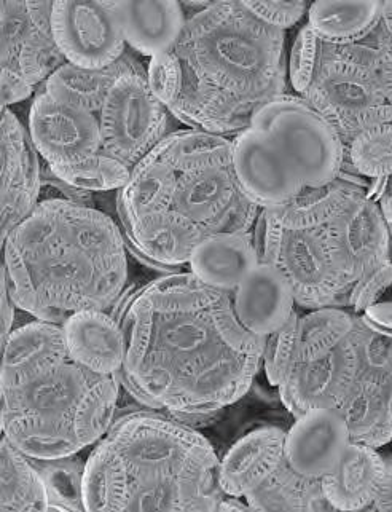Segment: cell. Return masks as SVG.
<instances>
[{
	"label": "cell",
	"instance_id": "obj_23",
	"mask_svg": "<svg viewBox=\"0 0 392 512\" xmlns=\"http://www.w3.org/2000/svg\"><path fill=\"white\" fill-rule=\"evenodd\" d=\"M138 71H146V67L128 53L104 69H83L66 63L45 82L44 90L59 103L95 114L101 112L115 83L123 75Z\"/></svg>",
	"mask_w": 392,
	"mask_h": 512
},
{
	"label": "cell",
	"instance_id": "obj_36",
	"mask_svg": "<svg viewBox=\"0 0 392 512\" xmlns=\"http://www.w3.org/2000/svg\"><path fill=\"white\" fill-rule=\"evenodd\" d=\"M243 4L255 18L281 31L295 26L310 8L306 2H243Z\"/></svg>",
	"mask_w": 392,
	"mask_h": 512
},
{
	"label": "cell",
	"instance_id": "obj_5",
	"mask_svg": "<svg viewBox=\"0 0 392 512\" xmlns=\"http://www.w3.org/2000/svg\"><path fill=\"white\" fill-rule=\"evenodd\" d=\"M220 460L201 433L158 412L112 423L87 458V511H217Z\"/></svg>",
	"mask_w": 392,
	"mask_h": 512
},
{
	"label": "cell",
	"instance_id": "obj_28",
	"mask_svg": "<svg viewBox=\"0 0 392 512\" xmlns=\"http://www.w3.org/2000/svg\"><path fill=\"white\" fill-rule=\"evenodd\" d=\"M343 146L342 171L338 178L367 190L372 179L392 176V123L367 128Z\"/></svg>",
	"mask_w": 392,
	"mask_h": 512
},
{
	"label": "cell",
	"instance_id": "obj_29",
	"mask_svg": "<svg viewBox=\"0 0 392 512\" xmlns=\"http://www.w3.org/2000/svg\"><path fill=\"white\" fill-rule=\"evenodd\" d=\"M2 497L0 511H47V495L39 471L32 458L16 449L2 436Z\"/></svg>",
	"mask_w": 392,
	"mask_h": 512
},
{
	"label": "cell",
	"instance_id": "obj_1",
	"mask_svg": "<svg viewBox=\"0 0 392 512\" xmlns=\"http://www.w3.org/2000/svg\"><path fill=\"white\" fill-rule=\"evenodd\" d=\"M230 292L176 272L117 300L126 339L120 382L169 414H211L240 401L263 363L265 340L247 331Z\"/></svg>",
	"mask_w": 392,
	"mask_h": 512
},
{
	"label": "cell",
	"instance_id": "obj_18",
	"mask_svg": "<svg viewBox=\"0 0 392 512\" xmlns=\"http://www.w3.org/2000/svg\"><path fill=\"white\" fill-rule=\"evenodd\" d=\"M286 433L278 426H262L235 442L220 460V489L228 497L246 498L259 489L286 458Z\"/></svg>",
	"mask_w": 392,
	"mask_h": 512
},
{
	"label": "cell",
	"instance_id": "obj_43",
	"mask_svg": "<svg viewBox=\"0 0 392 512\" xmlns=\"http://www.w3.org/2000/svg\"><path fill=\"white\" fill-rule=\"evenodd\" d=\"M381 26L392 39V2H381Z\"/></svg>",
	"mask_w": 392,
	"mask_h": 512
},
{
	"label": "cell",
	"instance_id": "obj_13",
	"mask_svg": "<svg viewBox=\"0 0 392 512\" xmlns=\"http://www.w3.org/2000/svg\"><path fill=\"white\" fill-rule=\"evenodd\" d=\"M335 262L351 291L365 273L391 259V233L377 201L367 190L357 193L334 221L327 224Z\"/></svg>",
	"mask_w": 392,
	"mask_h": 512
},
{
	"label": "cell",
	"instance_id": "obj_24",
	"mask_svg": "<svg viewBox=\"0 0 392 512\" xmlns=\"http://www.w3.org/2000/svg\"><path fill=\"white\" fill-rule=\"evenodd\" d=\"M243 500L251 511L313 512L334 509L324 497L321 479L298 474L286 458L259 489Z\"/></svg>",
	"mask_w": 392,
	"mask_h": 512
},
{
	"label": "cell",
	"instance_id": "obj_3",
	"mask_svg": "<svg viewBox=\"0 0 392 512\" xmlns=\"http://www.w3.org/2000/svg\"><path fill=\"white\" fill-rule=\"evenodd\" d=\"M2 436L31 458L93 446L114 423L120 374L90 371L69 355L63 326L37 320L2 343Z\"/></svg>",
	"mask_w": 392,
	"mask_h": 512
},
{
	"label": "cell",
	"instance_id": "obj_30",
	"mask_svg": "<svg viewBox=\"0 0 392 512\" xmlns=\"http://www.w3.org/2000/svg\"><path fill=\"white\" fill-rule=\"evenodd\" d=\"M47 495V511H87L83 485L87 460L79 453L61 458H32Z\"/></svg>",
	"mask_w": 392,
	"mask_h": 512
},
{
	"label": "cell",
	"instance_id": "obj_25",
	"mask_svg": "<svg viewBox=\"0 0 392 512\" xmlns=\"http://www.w3.org/2000/svg\"><path fill=\"white\" fill-rule=\"evenodd\" d=\"M364 190L353 182L337 178L326 186L306 187L284 205L267 209L283 229H313L334 221L349 201Z\"/></svg>",
	"mask_w": 392,
	"mask_h": 512
},
{
	"label": "cell",
	"instance_id": "obj_41",
	"mask_svg": "<svg viewBox=\"0 0 392 512\" xmlns=\"http://www.w3.org/2000/svg\"><path fill=\"white\" fill-rule=\"evenodd\" d=\"M372 508L377 511L392 512V463H388L386 466L385 477H383L380 492L373 501Z\"/></svg>",
	"mask_w": 392,
	"mask_h": 512
},
{
	"label": "cell",
	"instance_id": "obj_31",
	"mask_svg": "<svg viewBox=\"0 0 392 512\" xmlns=\"http://www.w3.org/2000/svg\"><path fill=\"white\" fill-rule=\"evenodd\" d=\"M50 170L56 178L69 186L88 190V192L120 190L131 178V170L125 163L101 152L74 165L56 166V168L50 166Z\"/></svg>",
	"mask_w": 392,
	"mask_h": 512
},
{
	"label": "cell",
	"instance_id": "obj_4",
	"mask_svg": "<svg viewBox=\"0 0 392 512\" xmlns=\"http://www.w3.org/2000/svg\"><path fill=\"white\" fill-rule=\"evenodd\" d=\"M286 34L255 18L243 2H211L189 16L173 48L184 72L168 111L192 130L235 138L263 104L284 95Z\"/></svg>",
	"mask_w": 392,
	"mask_h": 512
},
{
	"label": "cell",
	"instance_id": "obj_2",
	"mask_svg": "<svg viewBox=\"0 0 392 512\" xmlns=\"http://www.w3.org/2000/svg\"><path fill=\"white\" fill-rule=\"evenodd\" d=\"M16 308L63 326L85 310L110 312L128 280L123 230L101 209L45 198L2 241Z\"/></svg>",
	"mask_w": 392,
	"mask_h": 512
},
{
	"label": "cell",
	"instance_id": "obj_33",
	"mask_svg": "<svg viewBox=\"0 0 392 512\" xmlns=\"http://www.w3.org/2000/svg\"><path fill=\"white\" fill-rule=\"evenodd\" d=\"M319 53H321V40L306 23L295 37L291 50V61L287 66V75H289L292 88L297 91L298 96L305 95L313 82L314 71L318 67Z\"/></svg>",
	"mask_w": 392,
	"mask_h": 512
},
{
	"label": "cell",
	"instance_id": "obj_9",
	"mask_svg": "<svg viewBox=\"0 0 392 512\" xmlns=\"http://www.w3.org/2000/svg\"><path fill=\"white\" fill-rule=\"evenodd\" d=\"M168 112L150 90L147 69L123 75L99 112L101 154L133 171L165 138Z\"/></svg>",
	"mask_w": 392,
	"mask_h": 512
},
{
	"label": "cell",
	"instance_id": "obj_35",
	"mask_svg": "<svg viewBox=\"0 0 392 512\" xmlns=\"http://www.w3.org/2000/svg\"><path fill=\"white\" fill-rule=\"evenodd\" d=\"M392 286V259L365 273L354 284L349 294V308L356 315H362L367 308L380 302V297Z\"/></svg>",
	"mask_w": 392,
	"mask_h": 512
},
{
	"label": "cell",
	"instance_id": "obj_19",
	"mask_svg": "<svg viewBox=\"0 0 392 512\" xmlns=\"http://www.w3.org/2000/svg\"><path fill=\"white\" fill-rule=\"evenodd\" d=\"M388 461L377 447L351 442L335 468L322 477L324 497L337 511L372 508L380 492Z\"/></svg>",
	"mask_w": 392,
	"mask_h": 512
},
{
	"label": "cell",
	"instance_id": "obj_21",
	"mask_svg": "<svg viewBox=\"0 0 392 512\" xmlns=\"http://www.w3.org/2000/svg\"><path fill=\"white\" fill-rule=\"evenodd\" d=\"M259 265L252 233H220L196 246L190 273L209 288L233 292Z\"/></svg>",
	"mask_w": 392,
	"mask_h": 512
},
{
	"label": "cell",
	"instance_id": "obj_6",
	"mask_svg": "<svg viewBox=\"0 0 392 512\" xmlns=\"http://www.w3.org/2000/svg\"><path fill=\"white\" fill-rule=\"evenodd\" d=\"M249 127L295 193L326 186L342 171L340 134L303 96L284 93L270 99L257 109Z\"/></svg>",
	"mask_w": 392,
	"mask_h": 512
},
{
	"label": "cell",
	"instance_id": "obj_40",
	"mask_svg": "<svg viewBox=\"0 0 392 512\" xmlns=\"http://www.w3.org/2000/svg\"><path fill=\"white\" fill-rule=\"evenodd\" d=\"M15 307L10 291H8L7 278L2 273V343L10 337L15 323Z\"/></svg>",
	"mask_w": 392,
	"mask_h": 512
},
{
	"label": "cell",
	"instance_id": "obj_34",
	"mask_svg": "<svg viewBox=\"0 0 392 512\" xmlns=\"http://www.w3.org/2000/svg\"><path fill=\"white\" fill-rule=\"evenodd\" d=\"M147 82L153 96L169 109L181 95L184 83V72L179 58L173 52L150 58Z\"/></svg>",
	"mask_w": 392,
	"mask_h": 512
},
{
	"label": "cell",
	"instance_id": "obj_11",
	"mask_svg": "<svg viewBox=\"0 0 392 512\" xmlns=\"http://www.w3.org/2000/svg\"><path fill=\"white\" fill-rule=\"evenodd\" d=\"M53 2H2V72L36 87L67 63L51 24Z\"/></svg>",
	"mask_w": 392,
	"mask_h": 512
},
{
	"label": "cell",
	"instance_id": "obj_39",
	"mask_svg": "<svg viewBox=\"0 0 392 512\" xmlns=\"http://www.w3.org/2000/svg\"><path fill=\"white\" fill-rule=\"evenodd\" d=\"M365 323L375 331L392 337V302H378L362 313Z\"/></svg>",
	"mask_w": 392,
	"mask_h": 512
},
{
	"label": "cell",
	"instance_id": "obj_8",
	"mask_svg": "<svg viewBox=\"0 0 392 512\" xmlns=\"http://www.w3.org/2000/svg\"><path fill=\"white\" fill-rule=\"evenodd\" d=\"M359 372L340 407L351 441L381 447L392 441V337L375 331L354 313Z\"/></svg>",
	"mask_w": 392,
	"mask_h": 512
},
{
	"label": "cell",
	"instance_id": "obj_38",
	"mask_svg": "<svg viewBox=\"0 0 392 512\" xmlns=\"http://www.w3.org/2000/svg\"><path fill=\"white\" fill-rule=\"evenodd\" d=\"M0 79H2V111L32 95L34 87L18 75L2 72Z\"/></svg>",
	"mask_w": 392,
	"mask_h": 512
},
{
	"label": "cell",
	"instance_id": "obj_27",
	"mask_svg": "<svg viewBox=\"0 0 392 512\" xmlns=\"http://www.w3.org/2000/svg\"><path fill=\"white\" fill-rule=\"evenodd\" d=\"M147 157L176 171L233 166V139L203 130L176 131L166 134Z\"/></svg>",
	"mask_w": 392,
	"mask_h": 512
},
{
	"label": "cell",
	"instance_id": "obj_20",
	"mask_svg": "<svg viewBox=\"0 0 392 512\" xmlns=\"http://www.w3.org/2000/svg\"><path fill=\"white\" fill-rule=\"evenodd\" d=\"M67 351L74 361L98 374H120L125 364L126 339L122 324L109 312L85 310L63 324Z\"/></svg>",
	"mask_w": 392,
	"mask_h": 512
},
{
	"label": "cell",
	"instance_id": "obj_10",
	"mask_svg": "<svg viewBox=\"0 0 392 512\" xmlns=\"http://www.w3.org/2000/svg\"><path fill=\"white\" fill-rule=\"evenodd\" d=\"M276 267L291 284L302 308L349 307V291L335 262L327 225L313 229H284Z\"/></svg>",
	"mask_w": 392,
	"mask_h": 512
},
{
	"label": "cell",
	"instance_id": "obj_17",
	"mask_svg": "<svg viewBox=\"0 0 392 512\" xmlns=\"http://www.w3.org/2000/svg\"><path fill=\"white\" fill-rule=\"evenodd\" d=\"M233 310L247 331L267 339L295 312L291 284L275 265L259 264L233 291Z\"/></svg>",
	"mask_w": 392,
	"mask_h": 512
},
{
	"label": "cell",
	"instance_id": "obj_37",
	"mask_svg": "<svg viewBox=\"0 0 392 512\" xmlns=\"http://www.w3.org/2000/svg\"><path fill=\"white\" fill-rule=\"evenodd\" d=\"M369 39L377 48L378 64H380V77L386 98L392 106V39L385 28L378 24L377 29L370 34Z\"/></svg>",
	"mask_w": 392,
	"mask_h": 512
},
{
	"label": "cell",
	"instance_id": "obj_7",
	"mask_svg": "<svg viewBox=\"0 0 392 512\" xmlns=\"http://www.w3.org/2000/svg\"><path fill=\"white\" fill-rule=\"evenodd\" d=\"M303 98L334 127L343 144L367 128L392 123L377 48L369 37L349 45L321 42L318 67Z\"/></svg>",
	"mask_w": 392,
	"mask_h": 512
},
{
	"label": "cell",
	"instance_id": "obj_16",
	"mask_svg": "<svg viewBox=\"0 0 392 512\" xmlns=\"http://www.w3.org/2000/svg\"><path fill=\"white\" fill-rule=\"evenodd\" d=\"M351 442L348 423L338 410L311 409L297 417L287 431L284 455L298 474L322 479L335 468Z\"/></svg>",
	"mask_w": 392,
	"mask_h": 512
},
{
	"label": "cell",
	"instance_id": "obj_12",
	"mask_svg": "<svg viewBox=\"0 0 392 512\" xmlns=\"http://www.w3.org/2000/svg\"><path fill=\"white\" fill-rule=\"evenodd\" d=\"M51 24L59 50L74 66L104 69L125 53L114 2H53Z\"/></svg>",
	"mask_w": 392,
	"mask_h": 512
},
{
	"label": "cell",
	"instance_id": "obj_14",
	"mask_svg": "<svg viewBox=\"0 0 392 512\" xmlns=\"http://www.w3.org/2000/svg\"><path fill=\"white\" fill-rule=\"evenodd\" d=\"M29 133L51 168L69 166L101 152L99 120L91 112L59 103L40 91L29 112Z\"/></svg>",
	"mask_w": 392,
	"mask_h": 512
},
{
	"label": "cell",
	"instance_id": "obj_22",
	"mask_svg": "<svg viewBox=\"0 0 392 512\" xmlns=\"http://www.w3.org/2000/svg\"><path fill=\"white\" fill-rule=\"evenodd\" d=\"M126 44L144 56L173 52L184 31L179 2H114Z\"/></svg>",
	"mask_w": 392,
	"mask_h": 512
},
{
	"label": "cell",
	"instance_id": "obj_44",
	"mask_svg": "<svg viewBox=\"0 0 392 512\" xmlns=\"http://www.w3.org/2000/svg\"><path fill=\"white\" fill-rule=\"evenodd\" d=\"M389 225V233H391V243H392V224H388Z\"/></svg>",
	"mask_w": 392,
	"mask_h": 512
},
{
	"label": "cell",
	"instance_id": "obj_32",
	"mask_svg": "<svg viewBox=\"0 0 392 512\" xmlns=\"http://www.w3.org/2000/svg\"><path fill=\"white\" fill-rule=\"evenodd\" d=\"M297 312L291 316L279 331L268 335L263 348V369L271 386H279L286 377L287 369L291 366L292 356L298 339Z\"/></svg>",
	"mask_w": 392,
	"mask_h": 512
},
{
	"label": "cell",
	"instance_id": "obj_42",
	"mask_svg": "<svg viewBox=\"0 0 392 512\" xmlns=\"http://www.w3.org/2000/svg\"><path fill=\"white\" fill-rule=\"evenodd\" d=\"M377 203L386 222L392 224V176L386 178L385 187H383V192H381Z\"/></svg>",
	"mask_w": 392,
	"mask_h": 512
},
{
	"label": "cell",
	"instance_id": "obj_26",
	"mask_svg": "<svg viewBox=\"0 0 392 512\" xmlns=\"http://www.w3.org/2000/svg\"><path fill=\"white\" fill-rule=\"evenodd\" d=\"M380 23L381 2H314L308 8V26L324 44H357Z\"/></svg>",
	"mask_w": 392,
	"mask_h": 512
},
{
	"label": "cell",
	"instance_id": "obj_15",
	"mask_svg": "<svg viewBox=\"0 0 392 512\" xmlns=\"http://www.w3.org/2000/svg\"><path fill=\"white\" fill-rule=\"evenodd\" d=\"M2 241L37 208L42 165L31 133L8 109L2 111Z\"/></svg>",
	"mask_w": 392,
	"mask_h": 512
}]
</instances>
